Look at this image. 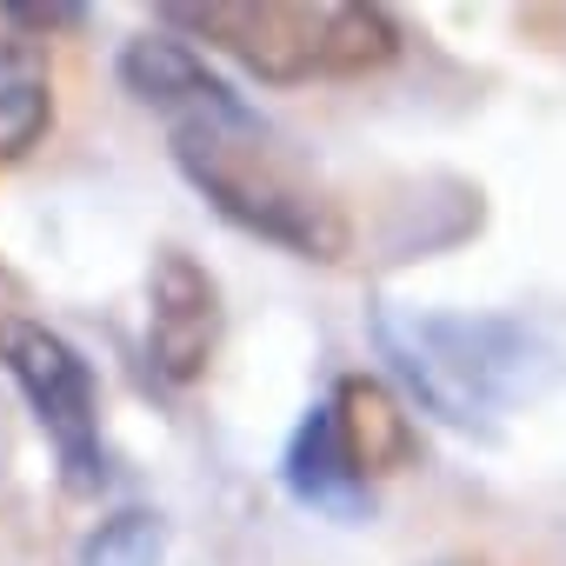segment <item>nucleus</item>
Instances as JSON below:
<instances>
[{
    "label": "nucleus",
    "mask_w": 566,
    "mask_h": 566,
    "mask_svg": "<svg viewBox=\"0 0 566 566\" xmlns=\"http://www.w3.org/2000/svg\"><path fill=\"white\" fill-rule=\"evenodd\" d=\"M287 486H294L301 506H321L334 520H360L367 513V480L347 460V440L334 427V407H314L301 420V433L287 447Z\"/></svg>",
    "instance_id": "obj_6"
},
{
    "label": "nucleus",
    "mask_w": 566,
    "mask_h": 566,
    "mask_svg": "<svg viewBox=\"0 0 566 566\" xmlns=\"http://www.w3.org/2000/svg\"><path fill=\"white\" fill-rule=\"evenodd\" d=\"M380 334L407 380L427 394V407L447 413L453 427L493 420L500 407L533 394V367L546 360L539 334L500 314H387Z\"/></svg>",
    "instance_id": "obj_3"
},
{
    "label": "nucleus",
    "mask_w": 566,
    "mask_h": 566,
    "mask_svg": "<svg viewBox=\"0 0 566 566\" xmlns=\"http://www.w3.org/2000/svg\"><path fill=\"white\" fill-rule=\"evenodd\" d=\"M167 21L273 87L380 74L400 54L394 14L360 0H200V8H167Z\"/></svg>",
    "instance_id": "obj_2"
},
{
    "label": "nucleus",
    "mask_w": 566,
    "mask_h": 566,
    "mask_svg": "<svg viewBox=\"0 0 566 566\" xmlns=\"http://www.w3.org/2000/svg\"><path fill=\"white\" fill-rule=\"evenodd\" d=\"M54 127V94H48V61L28 41H0V167L41 147Z\"/></svg>",
    "instance_id": "obj_8"
},
{
    "label": "nucleus",
    "mask_w": 566,
    "mask_h": 566,
    "mask_svg": "<svg viewBox=\"0 0 566 566\" xmlns=\"http://www.w3.org/2000/svg\"><path fill=\"white\" fill-rule=\"evenodd\" d=\"M160 559V526L147 513H120L94 546H87V566H154Z\"/></svg>",
    "instance_id": "obj_9"
},
{
    "label": "nucleus",
    "mask_w": 566,
    "mask_h": 566,
    "mask_svg": "<svg viewBox=\"0 0 566 566\" xmlns=\"http://www.w3.org/2000/svg\"><path fill=\"white\" fill-rule=\"evenodd\" d=\"M120 81L167 114L174 127V154L187 167V180L247 233L294 247L301 260H347L354 227L347 207L301 174V160L273 140V127L200 67L193 48L167 41V34H140L120 54Z\"/></svg>",
    "instance_id": "obj_1"
},
{
    "label": "nucleus",
    "mask_w": 566,
    "mask_h": 566,
    "mask_svg": "<svg viewBox=\"0 0 566 566\" xmlns=\"http://www.w3.org/2000/svg\"><path fill=\"white\" fill-rule=\"evenodd\" d=\"M213 340H220V287H213V273L167 247L154 260V280H147V354H154V374L187 387L207 374L213 360Z\"/></svg>",
    "instance_id": "obj_5"
},
{
    "label": "nucleus",
    "mask_w": 566,
    "mask_h": 566,
    "mask_svg": "<svg viewBox=\"0 0 566 566\" xmlns=\"http://www.w3.org/2000/svg\"><path fill=\"white\" fill-rule=\"evenodd\" d=\"M334 427H340V440H347V460H354V473L360 480H380V473H394V467H407L413 460V427H407V413L387 400V387L380 380H340L334 387Z\"/></svg>",
    "instance_id": "obj_7"
},
{
    "label": "nucleus",
    "mask_w": 566,
    "mask_h": 566,
    "mask_svg": "<svg viewBox=\"0 0 566 566\" xmlns=\"http://www.w3.org/2000/svg\"><path fill=\"white\" fill-rule=\"evenodd\" d=\"M0 367H8L14 387L28 394V407H34L41 433L54 440L67 480L81 493H94L107 480V447H101V394H94L87 360L61 334H48L41 321L8 314L0 321Z\"/></svg>",
    "instance_id": "obj_4"
}]
</instances>
